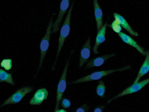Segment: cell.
Segmentation results:
<instances>
[{
	"mask_svg": "<svg viewBox=\"0 0 149 112\" xmlns=\"http://www.w3.org/2000/svg\"><path fill=\"white\" fill-rule=\"evenodd\" d=\"M105 86L104 81L102 80L99 81L96 88V92L98 96L101 98H104L105 92Z\"/></svg>",
	"mask_w": 149,
	"mask_h": 112,
	"instance_id": "17",
	"label": "cell"
},
{
	"mask_svg": "<svg viewBox=\"0 0 149 112\" xmlns=\"http://www.w3.org/2000/svg\"><path fill=\"white\" fill-rule=\"evenodd\" d=\"M109 26L117 33L120 32L121 30L120 24L117 21L115 20L111 24H110Z\"/></svg>",
	"mask_w": 149,
	"mask_h": 112,
	"instance_id": "19",
	"label": "cell"
},
{
	"mask_svg": "<svg viewBox=\"0 0 149 112\" xmlns=\"http://www.w3.org/2000/svg\"><path fill=\"white\" fill-rule=\"evenodd\" d=\"M48 92L45 88H41L37 90L31 99L29 104L31 105H40L43 102L47 99Z\"/></svg>",
	"mask_w": 149,
	"mask_h": 112,
	"instance_id": "10",
	"label": "cell"
},
{
	"mask_svg": "<svg viewBox=\"0 0 149 112\" xmlns=\"http://www.w3.org/2000/svg\"><path fill=\"white\" fill-rule=\"evenodd\" d=\"M90 108L88 105L84 104L76 108L75 111L76 112H86L88 111Z\"/></svg>",
	"mask_w": 149,
	"mask_h": 112,
	"instance_id": "20",
	"label": "cell"
},
{
	"mask_svg": "<svg viewBox=\"0 0 149 112\" xmlns=\"http://www.w3.org/2000/svg\"><path fill=\"white\" fill-rule=\"evenodd\" d=\"M149 83V78L133 84L128 87L118 95L108 100L109 104L113 100L121 97L136 92Z\"/></svg>",
	"mask_w": 149,
	"mask_h": 112,
	"instance_id": "6",
	"label": "cell"
},
{
	"mask_svg": "<svg viewBox=\"0 0 149 112\" xmlns=\"http://www.w3.org/2000/svg\"><path fill=\"white\" fill-rule=\"evenodd\" d=\"M120 37L125 43L135 48L141 54L146 55V52L132 38L125 33L120 32L117 33Z\"/></svg>",
	"mask_w": 149,
	"mask_h": 112,
	"instance_id": "13",
	"label": "cell"
},
{
	"mask_svg": "<svg viewBox=\"0 0 149 112\" xmlns=\"http://www.w3.org/2000/svg\"><path fill=\"white\" fill-rule=\"evenodd\" d=\"M130 68V66H127L117 69L95 71L76 80L70 82L68 83L70 84H74L98 80L112 73L118 71H122L128 69Z\"/></svg>",
	"mask_w": 149,
	"mask_h": 112,
	"instance_id": "2",
	"label": "cell"
},
{
	"mask_svg": "<svg viewBox=\"0 0 149 112\" xmlns=\"http://www.w3.org/2000/svg\"><path fill=\"white\" fill-rule=\"evenodd\" d=\"M116 55V53H112L104 55L91 59L87 62L84 69L86 70L94 67L100 66L107 60L115 56Z\"/></svg>",
	"mask_w": 149,
	"mask_h": 112,
	"instance_id": "9",
	"label": "cell"
},
{
	"mask_svg": "<svg viewBox=\"0 0 149 112\" xmlns=\"http://www.w3.org/2000/svg\"><path fill=\"white\" fill-rule=\"evenodd\" d=\"M93 6L97 32H98L103 25V13L97 0L93 1Z\"/></svg>",
	"mask_w": 149,
	"mask_h": 112,
	"instance_id": "12",
	"label": "cell"
},
{
	"mask_svg": "<svg viewBox=\"0 0 149 112\" xmlns=\"http://www.w3.org/2000/svg\"><path fill=\"white\" fill-rule=\"evenodd\" d=\"M0 65L5 70L8 71L11 69L12 67V60L10 59H3L1 62Z\"/></svg>",
	"mask_w": 149,
	"mask_h": 112,
	"instance_id": "18",
	"label": "cell"
},
{
	"mask_svg": "<svg viewBox=\"0 0 149 112\" xmlns=\"http://www.w3.org/2000/svg\"><path fill=\"white\" fill-rule=\"evenodd\" d=\"M108 25L107 21L103 24L101 29L97 32L95 43L93 48V52L95 54H98L99 53L98 48L100 45L105 40V36Z\"/></svg>",
	"mask_w": 149,
	"mask_h": 112,
	"instance_id": "11",
	"label": "cell"
},
{
	"mask_svg": "<svg viewBox=\"0 0 149 112\" xmlns=\"http://www.w3.org/2000/svg\"><path fill=\"white\" fill-rule=\"evenodd\" d=\"M33 89V87L30 86L24 87L19 89L6 99L1 105L0 107L18 103L26 94L31 92Z\"/></svg>",
	"mask_w": 149,
	"mask_h": 112,
	"instance_id": "5",
	"label": "cell"
},
{
	"mask_svg": "<svg viewBox=\"0 0 149 112\" xmlns=\"http://www.w3.org/2000/svg\"><path fill=\"white\" fill-rule=\"evenodd\" d=\"M73 1L68 12L67 15L61 29L58 39V43L55 60L53 63L52 71L54 70L61 50L63 46L66 38L68 36L70 31V24L72 11L74 6Z\"/></svg>",
	"mask_w": 149,
	"mask_h": 112,
	"instance_id": "1",
	"label": "cell"
},
{
	"mask_svg": "<svg viewBox=\"0 0 149 112\" xmlns=\"http://www.w3.org/2000/svg\"><path fill=\"white\" fill-rule=\"evenodd\" d=\"M146 57L139 71L137 76L133 83H137L140 79L149 71V52L146 51Z\"/></svg>",
	"mask_w": 149,
	"mask_h": 112,
	"instance_id": "15",
	"label": "cell"
},
{
	"mask_svg": "<svg viewBox=\"0 0 149 112\" xmlns=\"http://www.w3.org/2000/svg\"><path fill=\"white\" fill-rule=\"evenodd\" d=\"M113 14L115 20L117 21L120 26L131 35L136 36H138L137 32L132 29L127 21L122 16L116 13H113Z\"/></svg>",
	"mask_w": 149,
	"mask_h": 112,
	"instance_id": "14",
	"label": "cell"
},
{
	"mask_svg": "<svg viewBox=\"0 0 149 112\" xmlns=\"http://www.w3.org/2000/svg\"><path fill=\"white\" fill-rule=\"evenodd\" d=\"M105 105H100L95 107L93 109L94 112H102L105 108Z\"/></svg>",
	"mask_w": 149,
	"mask_h": 112,
	"instance_id": "22",
	"label": "cell"
},
{
	"mask_svg": "<svg viewBox=\"0 0 149 112\" xmlns=\"http://www.w3.org/2000/svg\"><path fill=\"white\" fill-rule=\"evenodd\" d=\"M91 39L89 36L83 45L81 50L79 57V67L81 68L90 57L91 52Z\"/></svg>",
	"mask_w": 149,
	"mask_h": 112,
	"instance_id": "8",
	"label": "cell"
},
{
	"mask_svg": "<svg viewBox=\"0 0 149 112\" xmlns=\"http://www.w3.org/2000/svg\"><path fill=\"white\" fill-rule=\"evenodd\" d=\"M74 51L73 50L71 51L70 55L65 65L62 75L56 90V103L54 109V112H56L59 109L60 102L66 89V79L68 66L69 64L70 57L73 53Z\"/></svg>",
	"mask_w": 149,
	"mask_h": 112,
	"instance_id": "4",
	"label": "cell"
},
{
	"mask_svg": "<svg viewBox=\"0 0 149 112\" xmlns=\"http://www.w3.org/2000/svg\"><path fill=\"white\" fill-rule=\"evenodd\" d=\"M70 1L69 0H63L61 1L58 17L56 20L53 23L51 34H55L59 30L63 18L69 7Z\"/></svg>",
	"mask_w": 149,
	"mask_h": 112,
	"instance_id": "7",
	"label": "cell"
},
{
	"mask_svg": "<svg viewBox=\"0 0 149 112\" xmlns=\"http://www.w3.org/2000/svg\"><path fill=\"white\" fill-rule=\"evenodd\" d=\"M61 104L63 108H68L71 105V102L68 99L65 98H62L61 100Z\"/></svg>",
	"mask_w": 149,
	"mask_h": 112,
	"instance_id": "21",
	"label": "cell"
},
{
	"mask_svg": "<svg viewBox=\"0 0 149 112\" xmlns=\"http://www.w3.org/2000/svg\"><path fill=\"white\" fill-rule=\"evenodd\" d=\"M5 82L13 85L15 84L13 80L12 74L8 73L3 70L0 69V82Z\"/></svg>",
	"mask_w": 149,
	"mask_h": 112,
	"instance_id": "16",
	"label": "cell"
},
{
	"mask_svg": "<svg viewBox=\"0 0 149 112\" xmlns=\"http://www.w3.org/2000/svg\"><path fill=\"white\" fill-rule=\"evenodd\" d=\"M55 15V13H53L50 17L48 24L47 27L45 34L42 38L40 42V57L38 66L37 70V73L40 70L41 67L42 63L49 46L50 37L53 23V18Z\"/></svg>",
	"mask_w": 149,
	"mask_h": 112,
	"instance_id": "3",
	"label": "cell"
},
{
	"mask_svg": "<svg viewBox=\"0 0 149 112\" xmlns=\"http://www.w3.org/2000/svg\"><path fill=\"white\" fill-rule=\"evenodd\" d=\"M67 111L63 109H58L56 112H66Z\"/></svg>",
	"mask_w": 149,
	"mask_h": 112,
	"instance_id": "23",
	"label": "cell"
}]
</instances>
